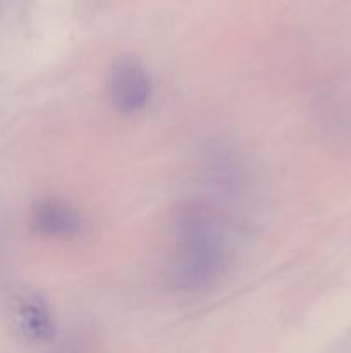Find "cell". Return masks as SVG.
<instances>
[{
	"instance_id": "cell-4",
	"label": "cell",
	"mask_w": 351,
	"mask_h": 353,
	"mask_svg": "<svg viewBox=\"0 0 351 353\" xmlns=\"http://www.w3.org/2000/svg\"><path fill=\"white\" fill-rule=\"evenodd\" d=\"M16 321L21 333L33 341H47L54 336V321L43 303L24 299L16 307Z\"/></svg>"
},
{
	"instance_id": "cell-1",
	"label": "cell",
	"mask_w": 351,
	"mask_h": 353,
	"mask_svg": "<svg viewBox=\"0 0 351 353\" xmlns=\"http://www.w3.org/2000/svg\"><path fill=\"white\" fill-rule=\"evenodd\" d=\"M227 262V245L217 216L202 205H186L176 221V243L169 259V283L182 292L212 285Z\"/></svg>"
},
{
	"instance_id": "cell-3",
	"label": "cell",
	"mask_w": 351,
	"mask_h": 353,
	"mask_svg": "<svg viewBox=\"0 0 351 353\" xmlns=\"http://www.w3.org/2000/svg\"><path fill=\"white\" fill-rule=\"evenodd\" d=\"M33 228L52 238H74L83 231V217L69 203L57 199L41 200L33 210Z\"/></svg>"
},
{
	"instance_id": "cell-2",
	"label": "cell",
	"mask_w": 351,
	"mask_h": 353,
	"mask_svg": "<svg viewBox=\"0 0 351 353\" xmlns=\"http://www.w3.org/2000/svg\"><path fill=\"white\" fill-rule=\"evenodd\" d=\"M109 93L117 110L124 114L138 112L150 100V76L136 61H120L110 72Z\"/></svg>"
}]
</instances>
